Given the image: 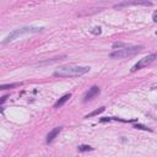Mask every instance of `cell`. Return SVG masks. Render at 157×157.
<instances>
[{
    "label": "cell",
    "instance_id": "7a4b0ae2",
    "mask_svg": "<svg viewBox=\"0 0 157 157\" xmlns=\"http://www.w3.org/2000/svg\"><path fill=\"white\" fill-rule=\"evenodd\" d=\"M41 30H43L42 27H33V26H26V27H21V28L14 30L10 35H7L5 37V39L3 41V44H6L9 42H12L15 41L17 37H20L22 35H27V33H36V32H39Z\"/></svg>",
    "mask_w": 157,
    "mask_h": 157
},
{
    "label": "cell",
    "instance_id": "5bb4252c",
    "mask_svg": "<svg viewBox=\"0 0 157 157\" xmlns=\"http://www.w3.org/2000/svg\"><path fill=\"white\" fill-rule=\"evenodd\" d=\"M90 32H91L92 35H96V36H97V35H101V33H102V30H101V27H95V28H92Z\"/></svg>",
    "mask_w": 157,
    "mask_h": 157
},
{
    "label": "cell",
    "instance_id": "3957f363",
    "mask_svg": "<svg viewBox=\"0 0 157 157\" xmlns=\"http://www.w3.org/2000/svg\"><path fill=\"white\" fill-rule=\"evenodd\" d=\"M142 49V45H129L127 48L123 49H117L109 54V57L112 59H122V58H129L133 57L140 52Z\"/></svg>",
    "mask_w": 157,
    "mask_h": 157
},
{
    "label": "cell",
    "instance_id": "52a82bcc",
    "mask_svg": "<svg viewBox=\"0 0 157 157\" xmlns=\"http://www.w3.org/2000/svg\"><path fill=\"white\" fill-rule=\"evenodd\" d=\"M62 129H63V127H57V128H54L53 130H50L49 133H48V135H47V142H52L55 137H57L58 135H59V133L62 131Z\"/></svg>",
    "mask_w": 157,
    "mask_h": 157
},
{
    "label": "cell",
    "instance_id": "ba28073f",
    "mask_svg": "<svg viewBox=\"0 0 157 157\" xmlns=\"http://www.w3.org/2000/svg\"><path fill=\"white\" fill-rule=\"evenodd\" d=\"M70 98H71V93H66V95H64V96L62 97V98H59V99L57 101V102L54 103V108H60V107H63V106L65 104Z\"/></svg>",
    "mask_w": 157,
    "mask_h": 157
},
{
    "label": "cell",
    "instance_id": "4fadbf2b",
    "mask_svg": "<svg viewBox=\"0 0 157 157\" xmlns=\"http://www.w3.org/2000/svg\"><path fill=\"white\" fill-rule=\"evenodd\" d=\"M134 128H135V129H141V130H147V131H152V129L147 128V127H145V125H141V124H135V125H134Z\"/></svg>",
    "mask_w": 157,
    "mask_h": 157
},
{
    "label": "cell",
    "instance_id": "5b68a950",
    "mask_svg": "<svg viewBox=\"0 0 157 157\" xmlns=\"http://www.w3.org/2000/svg\"><path fill=\"white\" fill-rule=\"evenodd\" d=\"M131 5H144V6H151L152 3L150 1H123V3H118L115 4L114 7L115 9H120L124 6H131Z\"/></svg>",
    "mask_w": 157,
    "mask_h": 157
},
{
    "label": "cell",
    "instance_id": "e0dca14e",
    "mask_svg": "<svg viewBox=\"0 0 157 157\" xmlns=\"http://www.w3.org/2000/svg\"><path fill=\"white\" fill-rule=\"evenodd\" d=\"M156 36H157V32H156Z\"/></svg>",
    "mask_w": 157,
    "mask_h": 157
},
{
    "label": "cell",
    "instance_id": "8fae6325",
    "mask_svg": "<svg viewBox=\"0 0 157 157\" xmlns=\"http://www.w3.org/2000/svg\"><path fill=\"white\" fill-rule=\"evenodd\" d=\"M77 150L81 151V152H86V151H92V150H93V147H91L89 145H78Z\"/></svg>",
    "mask_w": 157,
    "mask_h": 157
},
{
    "label": "cell",
    "instance_id": "9a60e30c",
    "mask_svg": "<svg viewBox=\"0 0 157 157\" xmlns=\"http://www.w3.org/2000/svg\"><path fill=\"white\" fill-rule=\"evenodd\" d=\"M152 20H154L155 22H157V11L154 12V15H152Z\"/></svg>",
    "mask_w": 157,
    "mask_h": 157
},
{
    "label": "cell",
    "instance_id": "8992f818",
    "mask_svg": "<svg viewBox=\"0 0 157 157\" xmlns=\"http://www.w3.org/2000/svg\"><path fill=\"white\" fill-rule=\"evenodd\" d=\"M101 93V90H99V87L98 86H92L91 89L89 90L85 93V96H84V102H87V101H91L92 98H95L96 96H98Z\"/></svg>",
    "mask_w": 157,
    "mask_h": 157
},
{
    "label": "cell",
    "instance_id": "9c48e42d",
    "mask_svg": "<svg viewBox=\"0 0 157 157\" xmlns=\"http://www.w3.org/2000/svg\"><path fill=\"white\" fill-rule=\"evenodd\" d=\"M21 85H22V82H15V84L1 85V86H0V90H11V89H15V87H20Z\"/></svg>",
    "mask_w": 157,
    "mask_h": 157
},
{
    "label": "cell",
    "instance_id": "30bf717a",
    "mask_svg": "<svg viewBox=\"0 0 157 157\" xmlns=\"http://www.w3.org/2000/svg\"><path fill=\"white\" fill-rule=\"evenodd\" d=\"M104 107H101V108H98V109H96V110H93V112H91V113H89V114H86L85 115V118H91V117H95V115H98L99 113H102V112H104Z\"/></svg>",
    "mask_w": 157,
    "mask_h": 157
},
{
    "label": "cell",
    "instance_id": "7c38bea8",
    "mask_svg": "<svg viewBox=\"0 0 157 157\" xmlns=\"http://www.w3.org/2000/svg\"><path fill=\"white\" fill-rule=\"evenodd\" d=\"M112 47L117 50V48L118 49H123V48H127V47H129V44H125V43H114Z\"/></svg>",
    "mask_w": 157,
    "mask_h": 157
},
{
    "label": "cell",
    "instance_id": "277c9868",
    "mask_svg": "<svg viewBox=\"0 0 157 157\" xmlns=\"http://www.w3.org/2000/svg\"><path fill=\"white\" fill-rule=\"evenodd\" d=\"M156 59H157V53H152L150 55H147V57H144V58L140 59V60L131 68V72L136 71V70H140V69H142V68L149 66L150 64H152V63L156 60Z\"/></svg>",
    "mask_w": 157,
    "mask_h": 157
},
{
    "label": "cell",
    "instance_id": "6da1fadb",
    "mask_svg": "<svg viewBox=\"0 0 157 157\" xmlns=\"http://www.w3.org/2000/svg\"><path fill=\"white\" fill-rule=\"evenodd\" d=\"M91 70L90 66H78V65H65L60 66L54 71L53 75L57 77H72L85 75Z\"/></svg>",
    "mask_w": 157,
    "mask_h": 157
},
{
    "label": "cell",
    "instance_id": "2e32d148",
    "mask_svg": "<svg viewBox=\"0 0 157 157\" xmlns=\"http://www.w3.org/2000/svg\"><path fill=\"white\" fill-rule=\"evenodd\" d=\"M6 99H7V96H4V97H1V101H0V103L3 104V103H4V102H5V101H6Z\"/></svg>",
    "mask_w": 157,
    "mask_h": 157
},
{
    "label": "cell",
    "instance_id": "ac0fdd59",
    "mask_svg": "<svg viewBox=\"0 0 157 157\" xmlns=\"http://www.w3.org/2000/svg\"><path fill=\"white\" fill-rule=\"evenodd\" d=\"M156 107H157V104H156Z\"/></svg>",
    "mask_w": 157,
    "mask_h": 157
}]
</instances>
